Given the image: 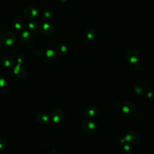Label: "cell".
Returning a JSON list of instances; mask_svg holds the SVG:
<instances>
[{"instance_id":"6da1fadb","label":"cell","mask_w":154,"mask_h":154,"mask_svg":"<svg viewBox=\"0 0 154 154\" xmlns=\"http://www.w3.org/2000/svg\"><path fill=\"white\" fill-rule=\"evenodd\" d=\"M16 35L14 32L7 31L4 32L1 36V42L5 46H12L16 41Z\"/></svg>"},{"instance_id":"7a4b0ae2","label":"cell","mask_w":154,"mask_h":154,"mask_svg":"<svg viewBox=\"0 0 154 154\" xmlns=\"http://www.w3.org/2000/svg\"><path fill=\"white\" fill-rule=\"evenodd\" d=\"M64 118V114L63 111L59 108H57L54 109L50 115V119L54 123H61Z\"/></svg>"},{"instance_id":"3957f363","label":"cell","mask_w":154,"mask_h":154,"mask_svg":"<svg viewBox=\"0 0 154 154\" xmlns=\"http://www.w3.org/2000/svg\"><path fill=\"white\" fill-rule=\"evenodd\" d=\"M96 128V123L90 119L85 120L82 122V131L86 134H92Z\"/></svg>"},{"instance_id":"277c9868","label":"cell","mask_w":154,"mask_h":154,"mask_svg":"<svg viewBox=\"0 0 154 154\" xmlns=\"http://www.w3.org/2000/svg\"><path fill=\"white\" fill-rule=\"evenodd\" d=\"M32 40L33 38L31 35V32L28 31H22L19 37V42L26 46L30 45L32 42Z\"/></svg>"},{"instance_id":"5b68a950","label":"cell","mask_w":154,"mask_h":154,"mask_svg":"<svg viewBox=\"0 0 154 154\" xmlns=\"http://www.w3.org/2000/svg\"><path fill=\"white\" fill-rule=\"evenodd\" d=\"M54 25L51 22L45 21L41 23L39 27V30L43 34L48 35L54 32Z\"/></svg>"},{"instance_id":"8992f818","label":"cell","mask_w":154,"mask_h":154,"mask_svg":"<svg viewBox=\"0 0 154 154\" xmlns=\"http://www.w3.org/2000/svg\"><path fill=\"white\" fill-rule=\"evenodd\" d=\"M124 137L126 142L131 144H138L140 141V135L135 131H130L128 132Z\"/></svg>"},{"instance_id":"52a82bcc","label":"cell","mask_w":154,"mask_h":154,"mask_svg":"<svg viewBox=\"0 0 154 154\" xmlns=\"http://www.w3.org/2000/svg\"><path fill=\"white\" fill-rule=\"evenodd\" d=\"M23 14L26 17L32 20L36 19L38 16L37 10L33 7H26L23 11Z\"/></svg>"},{"instance_id":"ba28073f","label":"cell","mask_w":154,"mask_h":154,"mask_svg":"<svg viewBox=\"0 0 154 154\" xmlns=\"http://www.w3.org/2000/svg\"><path fill=\"white\" fill-rule=\"evenodd\" d=\"M13 72L14 76L19 79L25 78L27 74L26 69L22 64H17L16 65L13 69Z\"/></svg>"},{"instance_id":"9c48e42d","label":"cell","mask_w":154,"mask_h":154,"mask_svg":"<svg viewBox=\"0 0 154 154\" xmlns=\"http://www.w3.org/2000/svg\"><path fill=\"white\" fill-rule=\"evenodd\" d=\"M122 111L127 115H133L136 112V108L134 103L131 102H126L120 106Z\"/></svg>"},{"instance_id":"30bf717a","label":"cell","mask_w":154,"mask_h":154,"mask_svg":"<svg viewBox=\"0 0 154 154\" xmlns=\"http://www.w3.org/2000/svg\"><path fill=\"white\" fill-rule=\"evenodd\" d=\"M127 61L131 64H135L139 58L137 52L135 51H129L126 55Z\"/></svg>"},{"instance_id":"8fae6325","label":"cell","mask_w":154,"mask_h":154,"mask_svg":"<svg viewBox=\"0 0 154 154\" xmlns=\"http://www.w3.org/2000/svg\"><path fill=\"white\" fill-rule=\"evenodd\" d=\"M57 53L52 49H48L43 54V58L47 61H52L56 60Z\"/></svg>"},{"instance_id":"7c38bea8","label":"cell","mask_w":154,"mask_h":154,"mask_svg":"<svg viewBox=\"0 0 154 154\" xmlns=\"http://www.w3.org/2000/svg\"><path fill=\"white\" fill-rule=\"evenodd\" d=\"M1 63L4 67H9L14 64V59L11 56H5L1 59Z\"/></svg>"},{"instance_id":"4fadbf2b","label":"cell","mask_w":154,"mask_h":154,"mask_svg":"<svg viewBox=\"0 0 154 154\" xmlns=\"http://www.w3.org/2000/svg\"><path fill=\"white\" fill-rule=\"evenodd\" d=\"M97 109L95 106L90 105L86 108L84 114L87 117H92L97 114Z\"/></svg>"},{"instance_id":"5bb4252c","label":"cell","mask_w":154,"mask_h":154,"mask_svg":"<svg viewBox=\"0 0 154 154\" xmlns=\"http://www.w3.org/2000/svg\"><path fill=\"white\" fill-rule=\"evenodd\" d=\"M36 119L40 123L45 124L50 120V117L45 112H40L36 116Z\"/></svg>"},{"instance_id":"9a60e30c","label":"cell","mask_w":154,"mask_h":154,"mask_svg":"<svg viewBox=\"0 0 154 154\" xmlns=\"http://www.w3.org/2000/svg\"><path fill=\"white\" fill-rule=\"evenodd\" d=\"M11 25L13 28L17 30H22L25 27L24 22L19 19H14L11 22Z\"/></svg>"},{"instance_id":"2e32d148","label":"cell","mask_w":154,"mask_h":154,"mask_svg":"<svg viewBox=\"0 0 154 154\" xmlns=\"http://www.w3.org/2000/svg\"><path fill=\"white\" fill-rule=\"evenodd\" d=\"M28 28L29 30V32L34 34H37L38 32V24L37 23L34 21L32 20L31 22H30L28 23Z\"/></svg>"},{"instance_id":"e0dca14e","label":"cell","mask_w":154,"mask_h":154,"mask_svg":"<svg viewBox=\"0 0 154 154\" xmlns=\"http://www.w3.org/2000/svg\"><path fill=\"white\" fill-rule=\"evenodd\" d=\"M85 35L86 37L89 40L93 39L96 36V31L91 27H88L85 30Z\"/></svg>"},{"instance_id":"ac0fdd59","label":"cell","mask_w":154,"mask_h":154,"mask_svg":"<svg viewBox=\"0 0 154 154\" xmlns=\"http://www.w3.org/2000/svg\"><path fill=\"white\" fill-rule=\"evenodd\" d=\"M57 54L61 56H64L66 54L67 52V46L63 43L59 44L57 46V51H56Z\"/></svg>"},{"instance_id":"d6986e66","label":"cell","mask_w":154,"mask_h":154,"mask_svg":"<svg viewBox=\"0 0 154 154\" xmlns=\"http://www.w3.org/2000/svg\"><path fill=\"white\" fill-rule=\"evenodd\" d=\"M134 91L137 94H140V95L143 94L144 93L145 94L146 93V87L143 84H137L134 87Z\"/></svg>"},{"instance_id":"ffe728a7","label":"cell","mask_w":154,"mask_h":154,"mask_svg":"<svg viewBox=\"0 0 154 154\" xmlns=\"http://www.w3.org/2000/svg\"><path fill=\"white\" fill-rule=\"evenodd\" d=\"M122 151L125 154H129V153H131V152L132 151L131 146L129 144L125 143V144H123V146L122 147Z\"/></svg>"},{"instance_id":"44dd1931","label":"cell","mask_w":154,"mask_h":154,"mask_svg":"<svg viewBox=\"0 0 154 154\" xmlns=\"http://www.w3.org/2000/svg\"><path fill=\"white\" fill-rule=\"evenodd\" d=\"M43 16L47 19H51L53 16V13L51 9L47 8L43 11Z\"/></svg>"},{"instance_id":"7402d4cb","label":"cell","mask_w":154,"mask_h":154,"mask_svg":"<svg viewBox=\"0 0 154 154\" xmlns=\"http://www.w3.org/2000/svg\"><path fill=\"white\" fill-rule=\"evenodd\" d=\"M7 146V141L2 138H0V150H3L5 149Z\"/></svg>"},{"instance_id":"603a6c76","label":"cell","mask_w":154,"mask_h":154,"mask_svg":"<svg viewBox=\"0 0 154 154\" xmlns=\"http://www.w3.org/2000/svg\"><path fill=\"white\" fill-rule=\"evenodd\" d=\"M6 84L5 79L4 76V75L0 73V88H3L5 87V85Z\"/></svg>"},{"instance_id":"cb8c5ba5","label":"cell","mask_w":154,"mask_h":154,"mask_svg":"<svg viewBox=\"0 0 154 154\" xmlns=\"http://www.w3.org/2000/svg\"><path fill=\"white\" fill-rule=\"evenodd\" d=\"M146 96L150 99H154V90H150L147 91L146 93Z\"/></svg>"},{"instance_id":"d4e9b609","label":"cell","mask_w":154,"mask_h":154,"mask_svg":"<svg viewBox=\"0 0 154 154\" xmlns=\"http://www.w3.org/2000/svg\"><path fill=\"white\" fill-rule=\"evenodd\" d=\"M117 143L119 144H124L126 143L124 137H119L117 140Z\"/></svg>"},{"instance_id":"484cf974","label":"cell","mask_w":154,"mask_h":154,"mask_svg":"<svg viewBox=\"0 0 154 154\" xmlns=\"http://www.w3.org/2000/svg\"><path fill=\"white\" fill-rule=\"evenodd\" d=\"M25 61V57L23 55H19L17 57L18 64H22Z\"/></svg>"},{"instance_id":"4316f807","label":"cell","mask_w":154,"mask_h":154,"mask_svg":"<svg viewBox=\"0 0 154 154\" xmlns=\"http://www.w3.org/2000/svg\"><path fill=\"white\" fill-rule=\"evenodd\" d=\"M35 54L37 55V56H40V55H43V53L42 52V50L40 49H37L35 51Z\"/></svg>"},{"instance_id":"83f0119b","label":"cell","mask_w":154,"mask_h":154,"mask_svg":"<svg viewBox=\"0 0 154 154\" xmlns=\"http://www.w3.org/2000/svg\"><path fill=\"white\" fill-rule=\"evenodd\" d=\"M60 2H66L67 1V0H59Z\"/></svg>"}]
</instances>
